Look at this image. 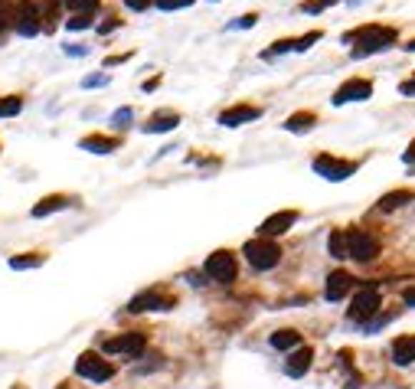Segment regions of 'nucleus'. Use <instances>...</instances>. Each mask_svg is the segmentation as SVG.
<instances>
[{"instance_id": "nucleus-1", "label": "nucleus", "mask_w": 415, "mask_h": 389, "mask_svg": "<svg viewBox=\"0 0 415 389\" xmlns=\"http://www.w3.org/2000/svg\"><path fill=\"white\" fill-rule=\"evenodd\" d=\"M396 43V30L389 26H363L356 33V46H354V56L363 59V56H373V53H383Z\"/></svg>"}, {"instance_id": "nucleus-2", "label": "nucleus", "mask_w": 415, "mask_h": 389, "mask_svg": "<svg viewBox=\"0 0 415 389\" xmlns=\"http://www.w3.org/2000/svg\"><path fill=\"white\" fill-rule=\"evenodd\" d=\"M242 252H246L249 265L259 268V272H269V268H275V265L281 262V249H278V242H271V239H249Z\"/></svg>"}, {"instance_id": "nucleus-3", "label": "nucleus", "mask_w": 415, "mask_h": 389, "mask_svg": "<svg viewBox=\"0 0 415 389\" xmlns=\"http://www.w3.org/2000/svg\"><path fill=\"white\" fill-rule=\"evenodd\" d=\"M379 252L376 236L363 233V229H350L346 233V258H356V262H373Z\"/></svg>"}, {"instance_id": "nucleus-4", "label": "nucleus", "mask_w": 415, "mask_h": 389, "mask_svg": "<svg viewBox=\"0 0 415 389\" xmlns=\"http://www.w3.org/2000/svg\"><path fill=\"white\" fill-rule=\"evenodd\" d=\"M14 30L20 36H36L43 30V16H39L36 0H20L14 10Z\"/></svg>"}, {"instance_id": "nucleus-5", "label": "nucleus", "mask_w": 415, "mask_h": 389, "mask_svg": "<svg viewBox=\"0 0 415 389\" xmlns=\"http://www.w3.org/2000/svg\"><path fill=\"white\" fill-rule=\"evenodd\" d=\"M379 311V285H363L360 291H356L354 298V308H350V320H360V324H366L373 314Z\"/></svg>"}, {"instance_id": "nucleus-6", "label": "nucleus", "mask_w": 415, "mask_h": 389, "mask_svg": "<svg viewBox=\"0 0 415 389\" xmlns=\"http://www.w3.org/2000/svg\"><path fill=\"white\" fill-rule=\"evenodd\" d=\"M76 373L85 376V380H92V383H108L115 376V366L108 363V360H101L99 353H82V357L76 360Z\"/></svg>"}, {"instance_id": "nucleus-7", "label": "nucleus", "mask_w": 415, "mask_h": 389, "mask_svg": "<svg viewBox=\"0 0 415 389\" xmlns=\"http://www.w3.org/2000/svg\"><path fill=\"white\" fill-rule=\"evenodd\" d=\"M147 347V337L141 330H131V334H121V337H111V340L101 343V350L105 353H124V357H141Z\"/></svg>"}, {"instance_id": "nucleus-8", "label": "nucleus", "mask_w": 415, "mask_h": 389, "mask_svg": "<svg viewBox=\"0 0 415 389\" xmlns=\"http://www.w3.org/2000/svg\"><path fill=\"white\" fill-rule=\"evenodd\" d=\"M167 308H174V298L161 295L157 288L141 291V295H138V298H131V304H128V311H131V314H141V311H167Z\"/></svg>"}, {"instance_id": "nucleus-9", "label": "nucleus", "mask_w": 415, "mask_h": 389, "mask_svg": "<svg viewBox=\"0 0 415 389\" xmlns=\"http://www.w3.org/2000/svg\"><path fill=\"white\" fill-rule=\"evenodd\" d=\"M314 171L327 180H346L356 171V163L354 161H337V157H331V154H321L314 161Z\"/></svg>"}, {"instance_id": "nucleus-10", "label": "nucleus", "mask_w": 415, "mask_h": 389, "mask_svg": "<svg viewBox=\"0 0 415 389\" xmlns=\"http://www.w3.org/2000/svg\"><path fill=\"white\" fill-rule=\"evenodd\" d=\"M206 275L213 281H223V285L236 278V258H232V252H213L206 258Z\"/></svg>"}, {"instance_id": "nucleus-11", "label": "nucleus", "mask_w": 415, "mask_h": 389, "mask_svg": "<svg viewBox=\"0 0 415 389\" xmlns=\"http://www.w3.org/2000/svg\"><path fill=\"white\" fill-rule=\"evenodd\" d=\"M373 95V86H369L366 79H350L344 86L334 92V105H346V101H366Z\"/></svg>"}, {"instance_id": "nucleus-12", "label": "nucleus", "mask_w": 415, "mask_h": 389, "mask_svg": "<svg viewBox=\"0 0 415 389\" xmlns=\"http://www.w3.org/2000/svg\"><path fill=\"white\" fill-rule=\"evenodd\" d=\"M298 223V213H291V210H285V213H275V216H269L265 223H261V239H275V236H281V233H288V229Z\"/></svg>"}, {"instance_id": "nucleus-13", "label": "nucleus", "mask_w": 415, "mask_h": 389, "mask_svg": "<svg viewBox=\"0 0 415 389\" xmlns=\"http://www.w3.org/2000/svg\"><path fill=\"white\" fill-rule=\"evenodd\" d=\"M255 118H261V108H255V105H236V108H229V111L219 115V125H223V128H239V125L255 121Z\"/></svg>"}, {"instance_id": "nucleus-14", "label": "nucleus", "mask_w": 415, "mask_h": 389, "mask_svg": "<svg viewBox=\"0 0 415 389\" xmlns=\"http://www.w3.org/2000/svg\"><path fill=\"white\" fill-rule=\"evenodd\" d=\"M350 288H354V275L344 272V268H337V272H331V278H327L324 295H327V301H340V298H344Z\"/></svg>"}, {"instance_id": "nucleus-15", "label": "nucleus", "mask_w": 415, "mask_h": 389, "mask_svg": "<svg viewBox=\"0 0 415 389\" xmlns=\"http://www.w3.org/2000/svg\"><path fill=\"white\" fill-rule=\"evenodd\" d=\"M311 363H314V350H311V347H298V350L288 357L285 373L288 376H304L311 370Z\"/></svg>"}, {"instance_id": "nucleus-16", "label": "nucleus", "mask_w": 415, "mask_h": 389, "mask_svg": "<svg viewBox=\"0 0 415 389\" xmlns=\"http://www.w3.org/2000/svg\"><path fill=\"white\" fill-rule=\"evenodd\" d=\"M392 360L399 366L415 363V337H399V340L392 343Z\"/></svg>"}, {"instance_id": "nucleus-17", "label": "nucleus", "mask_w": 415, "mask_h": 389, "mask_svg": "<svg viewBox=\"0 0 415 389\" xmlns=\"http://www.w3.org/2000/svg\"><path fill=\"white\" fill-rule=\"evenodd\" d=\"M180 115L177 111H157V115H151V121L144 125L147 134H157V131H170V128H177Z\"/></svg>"}, {"instance_id": "nucleus-18", "label": "nucleus", "mask_w": 415, "mask_h": 389, "mask_svg": "<svg viewBox=\"0 0 415 389\" xmlns=\"http://www.w3.org/2000/svg\"><path fill=\"white\" fill-rule=\"evenodd\" d=\"M85 151H95V154H108V151L118 148V138H105V134H92V138H82L79 141Z\"/></svg>"}, {"instance_id": "nucleus-19", "label": "nucleus", "mask_w": 415, "mask_h": 389, "mask_svg": "<svg viewBox=\"0 0 415 389\" xmlns=\"http://www.w3.org/2000/svg\"><path fill=\"white\" fill-rule=\"evenodd\" d=\"M66 206H69V196L56 193V196H46V200H39L36 206H33V216H49V213L66 210Z\"/></svg>"}, {"instance_id": "nucleus-20", "label": "nucleus", "mask_w": 415, "mask_h": 389, "mask_svg": "<svg viewBox=\"0 0 415 389\" xmlns=\"http://www.w3.org/2000/svg\"><path fill=\"white\" fill-rule=\"evenodd\" d=\"M415 193L412 190H392V193L379 196V210H396V206H402V203H412Z\"/></svg>"}, {"instance_id": "nucleus-21", "label": "nucleus", "mask_w": 415, "mask_h": 389, "mask_svg": "<svg viewBox=\"0 0 415 389\" xmlns=\"http://www.w3.org/2000/svg\"><path fill=\"white\" fill-rule=\"evenodd\" d=\"M271 347H278V350H294V347H301V334L298 330H275L271 334Z\"/></svg>"}, {"instance_id": "nucleus-22", "label": "nucleus", "mask_w": 415, "mask_h": 389, "mask_svg": "<svg viewBox=\"0 0 415 389\" xmlns=\"http://www.w3.org/2000/svg\"><path fill=\"white\" fill-rule=\"evenodd\" d=\"M314 121H317L314 111H298V115H291V118L285 121V128L298 134V131H311V128H314Z\"/></svg>"}, {"instance_id": "nucleus-23", "label": "nucleus", "mask_w": 415, "mask_h": 389, "mask_svg": "<svg viewBox=\"0 0 415 389\" xmlns=\"http://www.w3.org/2000/svg\"><path fill=\"white\" fill-rule=\"evenodd\" d=\"M20 108H24V98H20V95H7V98H0V118L20 115Z\"/></svg>"}, {"instance_id": "nucleus-24", "label": "nucleus", "mask_w": 415, "mask_h": 389, "mask_svg": "<svg viewBox=\"0 0 415 389\" xmlns=\"http://www.w3.org/2000/svg\"><path fill=\"white\" fill-rule=\"evenodd\" d=\"M327 252H331L334 258H346V233H331V239H327Z\"/></svg>"}, {"instance_id": "nucleus-25", "label": "nucleus", "mask_w": 415, "mask_h": 389, "mask_svg": "<svg viewBox=\"0 0 415 389\" xmlns=\"http://www.w3.org/2000/svg\"><path fill=\"white\" fill-rule=\"evenodd\" d=\"M59 7H62V0H49L46 10H43V30H56V20H59Z\"/></svg>"}, {"instance_id": "nucleus-26", "label": "nucleus", "mask_w": 415, "mask_h": 389, "mask_svg": "<svg viewBox=\"0 0 415 389\" xmlns=\"http://www.w3.org/2000/svg\"><path fill=\"white\" fill-rule=\"evenodd\" d=\"M14 10H16L14 0H0V36H4L7 26H14Z\"/></svg>"}, {"instance_id": "nucleus-27", "label": "nucleus", "mask_w": 415, "mask_h": 389, "mask_svg": "<svg viewBox=\"0 0 415 389\" xmlns=\"http://www.w3.org/2000/svg\"><path fill=\"white\" fill-rule=\"evenodd\" d=\"M321 39V33H308V36H301V39H288V49H298V53H304V49L311 46V43H317Z\"/></svg>"}, {"instance_id": "nucleus-28", "label": "nucleus", "mask_w": 415, "mask_h": 389, "mask_svg": "<svg viewBox=\"0 0 415 389\" xmlns=\"http://www.w3.org/2000/svg\"><path fill=\"white\" fill-rule=\"evenodd\" d=\"M69 4V10H76V14H89L92 16V10L99 7V0H66Z\"/></svg>"}, {"instance_id": "nucleus-29", "label": "nucleus", "mask_w": 415, "mask_h": 389, "mask_svg": "<svg viewBox=\"0 0 415 389\" xmlns=\"http://www.w3.org/2000/svg\"><path fill=\"white\" fill-rule=\"evenodd\" d=\"M43 265V256H26V258H10V268H36Z\"/></svg>"}, {"instance_id": "nucleus-30", "label": "nucleus", "mask_w": 415, "mask_h": 389, "mask_svg": "<svg viewBox=\"0 0 415 389\" xmlns=\"http://www.w3.org/2000/svg\"><path fill=\"white\" fill-rule=\"evenodd\" d=\"M337 0H308L304 4V14H321V10H327V7H334Z\"/></svg>"}, {"instance_id": "nucleus-31", "label": "nucleus", "mask_w": 415, "mask_h": 389, "mask_svg": "<svg viewBox=\"0 0 415 389\" xmlns=\"http://www.w3.org/2000/svg\"><path fill=\"white\" fill-rule=\"evenodd\" d=\"M66 26H69V30H85V26H92V16H89V14H76Z\"/></svg>"}, {"instance_id": "nucleus-32", "label": "nucleus", "mask_w": 415, "mask_h": 389, "mask_svg": "<svg viewBox=\"0 0 415 389\" xmlns=\"http://www.w3.org/2000/svg\"><path fill=\"white\" fill-rule=\"evenodd\" d=\"M193 0H157V7L161 10H184V7H190Z\"/></svg>"}, {"instance_id": "nucleus-33", "label": "nucleus", "mask_w": 415, "mask_h": 389, "mask_svg": "<svg viewBox=\"0 0 415 389\" xmlns=\"http://www.w3.org/2000/svg\"><path fill=\"white\" fill-rule=\"evenodd\" d=\"M105 82H108L105 76H92V79H85L82 86H85V89H92V86H105Z\"/></svg>"}, {"instance_id": "nucleus-34", "label": "nucleus", "mask_w": 415, "mask_h": 389, "mask_svg": "<svg viewBox=\"0 0 415 389\" xmlns=\"http://www.w3.org/2000/svg\"><path fill=\"white\" fill-rule=\"evenodd\" d=\"M399 92L402 95H415V79H406V82L399 86Z\"/></svg>"}, {"instance_id": "nucleus-35", "label": "nucleus", "mask_w": 415, "mask_h": 389, "mask_svg": "<svg viewBox=\"0 0 415 389\" xmlns=\"http://www.w3.org/2000/svg\"><path fill=\"white\" fill-rule=\"evenodd\" d=\"M402 301H406L409 308H415V285H412V288H406V291H402Z\"/></svg>"}, {"instance_id": "nucleus-36", "label": "nucleus", "mask_w": 415, "mask_h": 389, "mask_svg": "<svg viewBox=\"0 0 415 389\" xmlns=\"http://www.w3.org/2000/svg\"><path fill=\"white\" fill-rule=\"evenodd\" d=\"M121 121H131V108H121V111H115V125H121Z\"/></svg>"}, {"instance_id": "nucleus-37", "label": "nucleus", "mask_w": 415, "mask_h": 389, "mask_svg": "<svg viewBox=\"0 0 415 389\" xmlns=\"http://www.w3.org/2000/svg\"><path fill=\"white\" fill-rule=\"evenodd\" d=\"M124 4H128L131 10H144L147 4H151V0H124Z\"/></svg>"}, {"instance_id": "nucleus-38", "label": "nucleus", "mask_w": 415, "mask_h": 389, "mask_svg": "<svg viewBox=\"0 0 415 389\" xmlns=\"http://www.w3.org/2000/svg\"><path fill=\"white\" fill-rule=\"evenodd\" d=\"M255 20H259V16L249 14V16H242V20H239V26H255Z\"/></svg>"}, {"instance_id": "nucleus-39", "label": "nucleus", "mask_w": 415, "mask_h": 389, "mask_svg": "<svg viewBox=\"0 0 415 389\" xmlns=\"http://www.w3.org/2000/svg\"><path fill=\"white\" fill-rule=\"evenodd\" d=\"M406 163H412V167H415V141L409 144V151H406Z\"/></svg>"}, {"instance_id": "nucleus-40", "label": "nucleus", "mask_w": 415, "mask_h": 389, "mask_svg": "<svg viewBox=\"0 0 415 389\" xmlns=\"http://www.w3.org/2000/svg\"><path fill=\"white\" fill-rule=\"evenodd\" d=\"M409 49H415V39H412V43H409Z\"/></svg>"}]
</instances>
